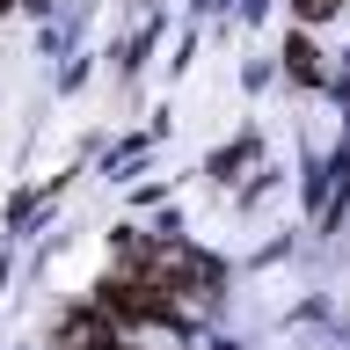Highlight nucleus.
Here are the masks:
<instances>
[{"instance_id": "2", "label": "nucleus", "mask_w": 350, "mask_h": 350, "mask_svg": "<svg viewBox=\"0 0 350 350\" xmlns=\"http://www.w3.org/2000/svg\"><path fill=\"white\" fill-rule=\"evenodd\" d=\"M284 59H292V73H299V81H314V73H321V66H314V51H306V44H284Z\"/></svg>"}, {"instance_id": "3", "label": "nucleus", "mask_w": 350, "mask_h": 350, "mask_svg": "<svg viewBox=\"0 0 350 350\" xmlns=\"http://www.w3.org/2000/svg\"><path fill=\"white\" fill-rule=\"evenodd\" d=\"M292 8H299L306 22H321V15H336V8H343V0H292Z\"/></svg>"}, {"instance_id": "1", "label": "nucleus", "mask_w": 350, "mask_h": 350, "mask_svg": "<svg viewBox=\"0 0 350 350\" xmlns=\"http://www.w3.org/2000/svg\"><path fill=\"white\" fill-rule=\"evenodd\" d=\"M117 270H124V278H139L153 299L175 314V321L212 306V270H204L190 248H168V241H153V234H124V248H117Z\"/></svg>"}, {"instance_id": "4", "label": "nucleus", "mask_w": 350, "mask_h": 350, "mask_svg": "<svg viewBox=\"0 0 350 350\" xmlns=\"http://www.w3.org/2000/svg\"><path fill=\"white\" fill-rule=\"evenodd\" d=\"M0 8H8V0H0Z\"/></svg>"}]
</instances>
